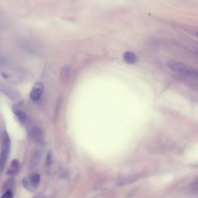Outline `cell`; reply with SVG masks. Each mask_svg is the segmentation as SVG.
Instances as JSON below:
<instances>
[{"mask_svg":"<svg viewBox=\"0 0 198 198\" xmlns=\"http://www.w3.org/2000/svg\"><path fill=\"white\" fill-rule=\"evenodd\" d=\"M167 64L171 71L178 75L192 80L198 78L197 71L188 64L176 61H169Z\"/></svg>","mask_w":198,"mask_h":198,"instance_id":"6da1fadb","label":"cell"},{"mask_svg":"<svg viewBox=\"0 0 198 198\" xmlns=\"http://www.w3.org/2000/svg\"><path fill=\"white\" fill-rule=\"evenodd\" d=\"M44 91V85L41 81H37L33 85L30 92V98L33 101L36 102L38 101Z\"/></svg>","mask_w":198,"mask_h":198,"instance_id":"7a4b0ae2","label":"cell"},{"mask_svg":"<svg viewBox=\"0 0 198 198\" xmlns=\"http://www.w3.org/2000/svg\"><path fill=\"white\" fill-rule=\"evenodd\" d=\"M11 148V141L7 131H4L2 142V152L9 155Z\"/></svg>","mask_w":198,"mask_h":198,"instance_id":"3957f363","label":"cell"},{"mask_svg":"<svg viewBox=\"0 0 198 198\" xmlns=\"http://www.w3.org/2000/svg\"><path fill=\"white\" fill-rule=\"evenodd\" d=\"M141 178L140 175H134V176H130L127 177H123L119 180L117 182V185L119 186L125 185L127 184H130L132 183H134L135 181L139 180Z\"/></svg>","mask_w":198,"mask_h":198,"instance_id":"277c9868","label":"cell"},{"mask_svg":"<svg viewBox=\"0 0 198 198\" xmlns=\"http://www.w3.org/2000/svg\"><path fill=\"white\" fill-rule=\"evenodd\" d=\"M20 167V163L18 159H14L12 160L10 166L7 171V174L12 176L16 174Z\"/></svg>","mask_w":198,"mask_h":198,"instance_id":"5b68a950","label":"cell"},{"mask_svg":"<svg viewBox=\"0 0 198 198\" xmlns=\"http://www.w3.org/2000/svg\"><path fill=\"white\" fill-rule=\"evenodd\" d=\"M123 59L128 64H134L136 62L137 56L134 52L127 51L124 54Z\"/></svg>","mask_w":198,"mask_h":198,"instance_id":"8992f818","label":"cell"},{"mask_svg":"<svg viewBox=\"0 0 198 198\" xmlns=\"http://www.w3.org/2000/svg\"><path fill=\"white\" fill-rule=\"evenodd\" d=\"M22 184H23V187L27 191L31 192H35L36 190H37V189L35 188L33 186V185L31 184V183L28 177H26V178H23V180L22 181Z\"/></svg>","mask_w":198,"mask_h":198,"instance_id":"52a82bcc","label":"cell"},{"mask_svg":"<svg viewBox=\"0 0 198 198\" xmlns=\"http://www.w3.org/2000/svg\"><path fill=\"white\" fill-rule=\"evenodd\" d=\"M28 178L30 179L31 183L33 185V186L35 188L37 189V187L40 182V179H41L40 175L38 173H34L32 175H31L30 176H29Z\"/></svg>","mask_w":198,"mask_h":198,"instance_id":"ba28073f","label":"cell"},{"mask_svg":"<svg viewBox=\"0 0 198 198\" xmlns=\"http://www.w3.org/2000/svg\"><path fill=\"white\" fill-rule=\"evenodd\" d=\"M32 134L33 137L37 141H40L43 138V131L39 127L35 126V127L33 128Z\"/></svg>","mask_w":198,"mask_h":198,"instance_id":"9c48e42d","label":"cell"},{"mask_svg":"<svg viewBox=\"0 0 198 198\" xmlns=\"http://www.w3.org/2000/svg\"><path fill=\"white\" fill-rule=\"evenodd\" d=\"M13 112L16 116L18 119L22 123H25L27 120V116L26 114L23 112L21 110H19L18 109H14Z\"/></svg>","mask_w":198,"mask_h":198,"instance_id":"30bf717a","label":"cell"},{"mask_svg":"<svg viewBox=\"0 0 198 198\" xmlns=\"http://www.w3.org/2000/svg\"><path fill=\"white\" fill-rule=\"evenodd\" d=\"M8 157V155L2 152L0 153V171H3L5 164L7 162Z\"/></svg>","mask_w":198,"mask_h":198,"instance_id":"8fae6325","label":"cell"},{"mask_svg":"<svg viewBox=\"0 0 198 198\" xmlns=\"http://www.w3.org/2000/svg\"><path fill=\"white\" fill-rule=\"evenodd\" d=\"M52 160H53L52 152L51 151H49L47 154V161H46L47 165L50 166L52 163Z\"/></svg>","mask_w":198,"mask_h":198,"instance_id":"7c38bea8","label":"cell"},{"mask_svg":"<svg viewBox=\"0 0 198 198\" xmlns=\"http://www.w3.org/2000/svg\"><path fill=\"white\" fill-rule=\"evenodd\" d=\"M12 196L13 195L11 190H8L7 191L5 192V193L0 198H12Z\"/></svg>","mask_w":198,"mask_h":198,"instance_id":"4fadbf2b","label":"cell"},{"mask_svg":"<svg viewBox=\"0 0 198 198\" xmlns=\"http://www.w3.org/2000/svg\"><path fill=\"white\" fill-rule=\"evenodd\" d=\"M41 155H42L41 150H36L35 153V160H38L41 157Z\"/></svg>","mask_w":198,"mask_h":198,"instance_id":"5bb4252c","label":"cell"}]
</instances>
